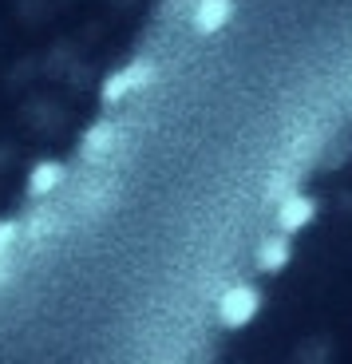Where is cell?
Segmentation results:
<instances>
[{
    "mask_svg": "<svg viewBox=\"0 0 352 364\" xmlns=\"http://www.w3.org/2000/svg\"><path fill=\"white\" fill-rule=\"evenodd\" d=\"M222 313L206 364H352V246L313 242Z\"/></svg>",
    "mask_w": 352,
    "mask_h": 364,
    "instance_id": "obj_1",
    "label": "cell"
}]
</instances>
